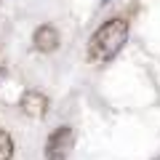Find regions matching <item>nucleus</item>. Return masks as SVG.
Returning <instances> with one entry per match:
<instances>
[{"instance_id":"obj_1","label":"nucleus","mask_w":160,"mask_h":160,"mask_svg":"<svg viewBox=\"0 0 160 160\" xmlns=\"http://www.w3.org/2000/svg\"><path fill=\"white\" fill-rule=\"evenodd\" d=\"M128 40V22L123 19H109L96 29V35L91 38V56L99 62H109L120 53V48Z\"/></svg>"},{"instance_id":"obj_2","label":"nucleus","mask_w":160,"mask_h":160,"mask_svg":"<svg viewBox=\"0 0 160 160\" xmlns=\"http://www.w3.org/2000/svg\"><path fill=\"white\" fill-rule=\"evenodd\" d=\"M72 144H75V133H72V128H59L56 133H51V139H48V147H46V155H48V160H67V155H69V149H72Z\"/></svg>"},{"instance_id":"obj_3","label":"nucleus","mask_w":160,"mask_h":160,"mask_svg":"<svg viewBox=\"0 0 160 160\" xmlns=\"http://www.w3.org/2000/svg\"><path fill=\"white\" fill-rule=\"evenodd\" d=\"M48 109V99L40 91H27L22 96V112L29 115V118H43Z\"/></svg>"},{"instance_id":"obj_4","label":"nucleus","mask_w":160,"mask_h":160,"mask_svg":"<svg viewBox=\"0 0 160 160\" xmlns=\"http://www.w3.org/2000/svg\"><path fill=\"white\" fill-rule=\"evenodd\" d=\"M35 46H38L40 51H53V48L59 46V32L53 27H48V24L38 27V32H35Z\"/></svg>"},{"instance_id":"obj_5","label":"nucleus","mask_w":160,"mask_h":160,"mask_svg":"<svg viewBox=\"0 0 160 160\" xmlns=\"http://www.w3.org/2000/svg\"><path fill=\"white\" fill-rule=\"evenodd\" d=\"M13 155V142L6 131H0V160H11Z\"/></svg>"},{"instance_id":"obj_6","label":"nucleus","mask_w":160,"mask_h":160,"mask_svg":"<svg viewBox=\"0 0 160 160\" xmlns=\"http://www.w3.org/2000/svg\"><path fill=\"white\" fill-rule=\"evenodd\" d=\"M3 80H6V69L0 67V83H3Z\"/></svg>"},{"instance_id":"obj_7","label":"nucleus","mask_w":160,"mask_h":160,"mask_svg":"<svg viewBox=\"0 0 160 160\" xmlns=\"http://www.w3.org/2000/svg\"><path fill=\"white\" fill-rule=\"evenodd\" d=\"M102 3H109V0H102Z\"/></svg>"},{"instance_id":"obj_8","label":"nucleus","mask_w":160,"mask_h":160,"mask_svg":"<svg viewBox=\"0 0 160 160\" xmlns=\"http://www.w3.org/2000/svg\"><path fill=\"white\" fill-rule=\"evenodd\" d=\"M155 160H160V155H158V158H155Z\"/></svg>"}]
</instances>
